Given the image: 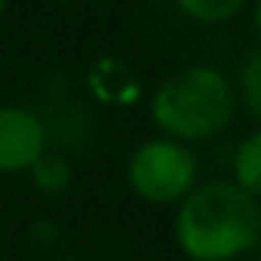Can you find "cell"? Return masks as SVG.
Here are the masks:
<instances>
[{
    "label": "cell",
    "mask_w": 261,
    "mask_h": 261,
    "mask_svg": "<svg viewBox=\"0 0 261 261\" xmlns=\"http://www.w3.org/2000/svg\"><path fill=\"white\" fill-rule=\"evenodd\" d=\"M172 237L191 261H237L261 243V200L230 178L200 181L175 206Z\"/></svg>",
    "instance_id": "obj_1"
},
{
    "label": "cell",
    "mask_w": 261,
    "mask_h": 261,
    "mask_svg": "<svg viewBox=\"0 0 261 261\" xmlns=\"http://www.w3.org/2000/svg\"><path fill=\"white\" fill-rule=\"evenodd\" d=\"M46 126L25 105H0V175L28 172L46 151Z\"/></svg>",
    "instance_id": "obj_4"
},
{
    "label": "cell",
    "mask_w": 261,
    "mask_h": 261,
    "mask_svg": "<svg viewBox=\"0 0 261 261\" xmlns=\"http://www.w3.org/2000/svg\"><path fill=\"white\" fill-rule=\"evenodd\" d=\"M233 89H237V105H243L246 114L261 126V43L240 59Z\"/></svg>",
    "instance_id": "obj_6"
},
{
    "label": "cell",
    "mask_w": 261,
    "mask_h": 261,
    "mask_svg": "<svg viewBox=\"0 0 261 261\" xmlns=\"http://www.w3.org/2000/svg\"><path fill=\"white\" fill-rule=\"evenodd\" d=\"M237 114L233 80L212 65L172 71L151 95V120L160 136L197 145L221 136Z\"/></svg>",
    "instance_id": "obj_2"
},
{
    "label": "cell",
    "mask_w": 261,
    "mask_h": 261,
    "mask_svg": "<svg viewBox=\"0 0 261 261\" xmlns=\"http://www.w3.org/2000/svg\"><path fill=\"white\" fill-rule=\"evenodd\" d=\"M28 175H31V185H34L40 194H46V197L65 194V191L71 188V181H74V169H71L68 157H62V154H56V151H49V148L31 163Z\"/></svg>",
    "instance_id": "obj_7"
},
{
    "label": "cell",
    "mask_w": 261,
    "mask_h": 261,
    "mask_svg": "<svg viewBox=\"0 0 261 261\" xmlns=\"http://www.w3.org/2000/svg\"><path fill=\"white\" fill-rule=\"evenodd\" d=\"M252 31L261 43V0H255V7H252Z\"/></svg>",
    "instance_id": "obj_10"
},
{
    "label": "cell",
    "mask_w": 261,
    "mask_h": 261,
    "mask_svg": "<svg viewBox=\"0 0 261 261\" xmlns=\"http://www.w3.org/2000/svg\"><path fill=\"white\" fill-rule=\"evenodd\" d=\"M56 4H71V0H56Z\"/></svg>",
    "instance_id": "obj_13"
},
{
    "label": "cell",
    "mask_w": 261,
    "mask_h": 261,
    "mask_svg": "<svg viewBox=\"0 0 261 261\" xmlns=\"http://www.w3.org/2000/svg\"><path fill=\"white\" fill-rule=\"evenodd\" d=\"M126 185L151 206H178L200 185L197 154L166 136L148 139L126 160Z\"/></svg>",
    "instance_id": "obj_3"
},
{
    "label": "cell",
    "mask_w": 261,
    "mask_h": 261,
    "mask_svg": "<svg viewBox=\"0 0 261 261\" xmlns=\"http://www.w3.org/2000/svg\"><path fill=\"white\" fill-rule=\"evenodd\" d=\"M7 4L10 0H0V19H4V13H7Z\"/></svg>",
    "instance_id": "obj_11"
},
{
    "label": "cell",
    "mask_w": 261,
    "mask_h": 261,
    "mask_svg": "<svg viewBox=\"0 0 261 261\" xmlns=\"http://www.w3.org/2000/svg\"><path fill=\"white\" fill-rule=\"evenodd\" d=\"M233 185H240L249 197L261 200V126L255 133H249L246 139H240L237 151H233Z\"/></svg>",
    "instance_id": "obj_5"
},
{
    "label": "cell",
    "mask_w": 261,
    "mask_h": 261,
    "mask_svg": "<svg viewBox=\"0 0 261 261\" xmlns=\"http://www.w3.org/2000/svg\"><path fill=\"white\" fill-rule=\"evenodd\" d=\"M31 240H34L37 246L49 249V246L56 243V227H53V224H46V221H37V224L31 227Z\"/></svg>",
    "instance_id": "obj_9"
},
{
    "label": "cell",
    "mask_w": 261,
    "mask_h": 261,
    "mask_svg": "<svg viewBox=\"0 0 261 261\" xmlns=\"http://www.w3.org/2000/svg\"><path fill=\"white\" fill-rule=\"evenodd\" d=\"M62 261H83V258H62Z\"/></svg>",
    "instance_id": "obj_12"
},
{
    "label": "cell",
    "mask_w": 261,
    "mask_h": 261,
    "mask_svg": "<svg viewBox=\"0 0 261 261\" xmlns=\"http://www.w3.org/2000/svg\"><path fill=\"white\" fill-rule=\"evenodd\" d=\"M249 0H175V7L185 19L197 25H224L246 10Z\"/></svg>",
    "instance_id": "obj_8"
}]
</instances>
